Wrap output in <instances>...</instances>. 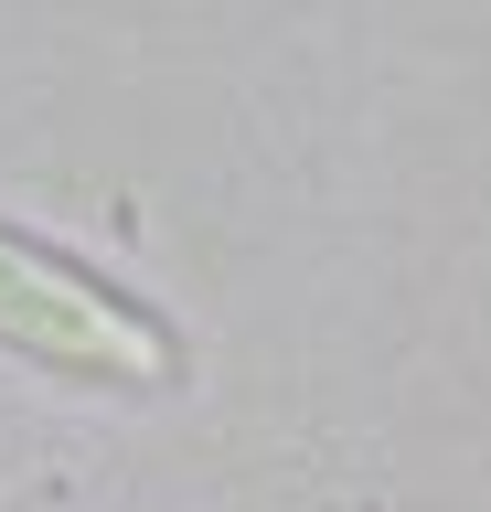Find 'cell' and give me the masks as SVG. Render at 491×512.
Returning <instances> with one entry per match:
<instances>
[{
  "instance_id": "obj_1",
  "label": "cell",
  "mask_w": 491,
  "mask_h": 512,
  "mask_svg": "<svg viewBox=\"0 0 491 512\" xmlns=\"http://www.w3.org/2000/svg\"><path fill=\"white\" fill-rule=\"evenodd\" d=\"M0 352L65 384H107V395L182 384V331L150 299L107 288L97 267H75L65 246L22 235V224H0Z\"/></svg>"
}]
</instances>
